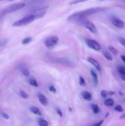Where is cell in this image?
<instances>
[{
  "mask_svg": "<svg viewBox=\"0 0 125 126\" xmlns=\"http://www.w3.org/2000/svg\"><path fill=\"white\" fill-rule=\"evenodd\" d=\"M20 94L21 97H22L23 98H24V99L28 98V97H29V95H28V94H27L26 92H25V91H20Z\"/></svg>",
  "mask_w": 125,
  "mask_h": 126,
  "instance_id": "603a6c76",
  "label": "cell"
},
{
  "mask_svg": "<svg viewBox=\"0 0 125 126\" xmlns=\"http://www.w3.org/2000/svg\"><path fill=\"white\" fill-rule=\"evenodd\" d=\"M25 4L24 2H17V3L13 4L10 5L4 9L1 12V14L3 16V15L12 13V12H14L18 10L22 9L23 7H25Z\"/></svg>",
  "mask_w": 125,
  "mask_h": 126,
  "instance_id": "7a4b0ae2",
  "label": "cell"
},
{
  "mask_svg": "<svg viewBox=\"0 0 125 126\" xmlns=\"http://www.w3.org/2000/svg\"><path fill=\"white\" fill-rule=\"evenodd\" d=\"M48 9H49L48 6H44V7H39V8L34 10L31 13H30V15L33 16V17L35 18V20L42 18L45 16V14L47 12Z\"/></svg>",
  "mask_w": 125,
  "mask_h": 126,
  "instance_id": "277c9868",
  "label": "cell"
},
{
  "mask_svg": "<svg viewBox=\"0 0 125 126\" xmlns=\"http://www.w3.org/2000/svg\"><path fill=\"white\" fill-rule=\"evenodd\" d=\"M49 90L50 92H53V93H56V90L55 89V87L53 86H52V85H50V86H49Z\"/></svg>",
  "mask_w": 125,
  "mask_h": 126,
  "instance_id": "83f0119b",
  "label": "cell"
},
{
  "mask_svg": "<svg viewBox=\"0 0 125 126\" xmlns=\"http://www.w3.org/2000/svg\"><path fill=\"white\" fill-rule=\"evenodd\" d=\"M112 23L113 25L118 27V28H123L125 27V23H124L123 21L121 20L119 18H117V17H113L112 18Z\"/></svg>",
  "mask_w": 125,
  "mask_h": 126,
  "instance_id": "9c48e42d",
  "label": "cell"
},
{
  "mask_svg": "<svg viewBox=\"0 0 125 126\" xmlns=\"http://www.w3.org/2000/svg\"></svg>",
  "mask_w": 125,
  "mask_h": 126,
  "instance_id": "b9f144b4",
  "label": "cell"
},
{
  "mask_svg": "<svg viewBox=\"0 0 125 126\" xmlns=\"http://www.w3.org/2000/svg\"><path fill=\"white\" fill-rule=\"evenodd\" d=\"M86 43L88 45L89 47L91 48V49H94L95 50H100L101 49V47H100V44L96 41L94 40V39H87L85 40Z\"/></svg>",
  "mask_w": 125,
  "mask_h": 126,
  "instance_id": "52a82bcc",
  "label": "cell"
},
{
  "mask_svg": "<svg viewBox=\"0 0 125 126\" xmlns=\"http://www.w3.org/2000/svg\"><path fill=\"white\" fill-rule=\"evenodd\" d=\"M87 1H88V0H74V1L70 2V4H75L80 3V2H83ZM101 1H104V0H101Z\"/></svg>",
  "mask_w": 125,
  "mask_h": 126,
  "instance_id": "484cf974",
  "label": "cell"
},
{
  "mask_svg": "<svg viewBox=\"0 0 125 126\" xmlns=\"http://www.w3.org/2000/svg\"><path fill=\"white\" fill-rule=\"evenodd\" d=\"M90 73H91V75L92 76V77H93L94 86H98V82H99V81H98V75H97V73H96V71H94V70H90Z\"/></svg>",
  "mask_w": 125,
  "mask_h": 126,
  "instance_id": "7c38bea8",
  "label": "cell"
},
{
  "mask_svg": "<svg viewBox=\"0 0 125 126\" xmlns=\"http://www.w3.org/2000/svg\"><path fill=\"white\" fill-rule=\"evenodd\" d=\"M6 1V0H0V1Z\"/></svg>",
  "mask_w": 125,
  "mask_h": 126,
  "instance_id": "ab89813d",
  "label": "cell"
},
{
  "mask_svg": "<svg viewBox=\"0 0 125 126\" xmlns=\"http://www.w3.org/2000/svg\"><path fill=\"white\" fill-rule=\"evenodd\" d=\"M109 49L112 53H113V54H115V55H116V54H118V50H116V48H115L114 47L110 46H109Z\"/></svg>",
  "mask_w": 125,
  "mask_h": 126,
  "instance_id": "cb8c5ba5",
  "label": "cell"
},
{
  "mask_svg": "<svg viewBox=\"0 0 125 126\" xmlns=\"http://www.w3.org/2000/svg\"><path fill=\"white\" fill-rule=\"evenodd\" d=\"M38 98H39V102L40 103V104L43 106H47L48 104V101L47 100L46 97L44 95H43L42 94L40 93L38 95Z\"/></svg>",
  "mask_w": 125,
  "mask_h": 126,
  "instance_id": "8fae6325",
  "label": "cell"
},
{
  "mask_svg": "<svg viewBox=\"0 0 125 126\" xmlns=\"http://www.w3.org/2000/svg\"><path fill=\"white\" fill-rule=\"evenodd\" d=\"M1 115H2V116L3 117L4 119H8L9 118V116L7 114H6V113H4V112H3V111L1 112Z\"/></svg>",
  "mask_w": 125,
  "mask_h": 126,
  "instance_id": "4dcf8cb0",
  "label": "cell"
},
{
  "mask_svg": "<svg viewBox=\"0 0 125 126\" xmlns=\"http://www.w3.org/2000/svg\"><path fill=\"white\" fill-rule=\"evenodd\" d=\"M78 23H80L82 26L85 27L87 29H88V30H89L90 32H91L92 33H97L96 27V26L94 25V23H93V22H91V21L88 20L83 19V20H82L81 21H80Z\"/></svg>",
  "mask_w": 125,
  "mask_h": 126,
  "instance_id": "5b68a950",
  "label": "cell"
},
{
  "mask_svg": "<svg viewBox=\"0 0 125 126\" xmlns=\"http://www.w3.org/2000/svg\"><path fill=\"white\" fill-rule=\"evenodd\" d=\"M109 94L110 95H113L114 94H115V92H109Z\"/></svg>",
  "mask_w": 125,
  "mask_h": 126,
  "instance_id": "74e56055",
  "label": "cell"
},
{
  "mask_svg": "<svg viewBox=\"0 0 125 126\" xmlns=\"http://www.w3.org/2000/svg\"><path fill=\"white\" fill-rule=\"evenodd\" d=\"M120 119H125V113H123L122 115L120 116Z\"/></svg>",
  "mask_w": 125,
  "mask_h": 126,
  "instance_id": "8d00e7d4",
  "label": "cell"
},
{
  "mask_svg": "<svg viewBox=\"0 0 125 126\" xmlns=\"http://www.w3.org/2000/svg\"><path fill=\"white\" fill-rule=\"evenodd\" d=\"M114 110H115L116 111L118 112H123V108L121 107V105H117L114 108Z\"/></svg>",
  "mask_w": 125,
  "mask_h": 126,
  "instance_id": "4316f807",
  "label": "cell"
},
{
  "mask_svg": "<svg viewBox=\"0 0 125 126\" xmlns=\"http://www.w3.org/2000/svg\"><path fill=\"white\" fill-rule=\"evenodd\" d=\"M121 79L123 81H125V75H121Z\"/></svg>",
  "mask_w": 125,
  "mask_h": 126,
  "instance_id": "d590c367",
  "label": "cell"
},
{
  "mask_svg": "<svg viewBox=\"0 0 125 126\" xmlns=\"http://www.w3.org/2000/svg\"><path fill=\"white\" fill-rule=\"evenodd\" d=\"M29 82V84L31 85V86H33V87H38V82L36 81V80L34 78H30L28 81Z\"/></svg>",
  "mask_w": 125,
  "mask_h": 126,
  "instance_id": "d6986e66",
  "label": "cell"
},
{
  "mask_svg": "<svg viewBox=\"0 0 125 126\" xmlns=\"http://www.w3.org/2000/svg\"><path fill=\"white\" fill-rule=\"evenodd\" d=\"M79 84L81 86H85L86 85V82L84 78L82 76H80L79 78Z\"/></svg>",
  "mask_w": 125,
  "mask_h": 126,
  "instance_id": "d4e9b609",
  "label": "cell"
},
{
  "mask_svg": "<svg viewBox=\"0 0 125 126\" xmlns=\"http://www.w3.org/2000/svg\"><path fill=\"white\" fill-rule=\"evenodd\" d=\"M6 43H7V41H6V40H3V39L0 40V47L3 46H4Z\"/></svg>",
  "mask_w": 125,
  "mask_h": 126,
  "instance_id": "d6a6232c",
  "label": "cell"
},
{
  "mask_svg": "<svg viewBox=\"0 0 125 126\" xmlns=\"http://www.w3.org/2000/svg\"><path fill=\"white\" fill-rule=\"evenodd\" d=\"M103 123H104V121L102 120V121H99L98 123H96L95 124H94L93 126H101L102 124H103Z\"/></svg>",
  "mask_w": 125,
  "mask_h": 126,
  "instance_id": "836d02e7",
  "label": "cell"
},
{
  "mask_svg": "<svg viewBox=\"0 0 125 126\" xmlns=\"http://www.w3.org/2000/svg\"><path fill=\"white\" fill-rule=\"evenodd\" d=\"M54 62L55 63H58L61 64V65H66V66H74V63L71 60H70L69 59H67V58H58V59H55Z\"/></svg>",
  "mask_w": 125,
  "mask_h": 126,
  "instance_id": "ba28073f",
  "label": "cell"
},
{
  "mask_svg": "<svg viewBox=\"0 0 125 126\" xmlns=\"http://www.w3.org/2000/svg\"><path fill=\"white\" fill-rule=\"evenodd\" d=\"M38 124H39V126H49V123L47 121H45L44 119H39L38 120Z\"/></svg>",
  "mask_w": 125,
  "mask_h": 126,
  "instance_id": "ac0fdd59",
  "label": "cell"
},
{
  "mask_svg": "<svg viewBox=\"0 0 125 126\" xmlns=\"http://www.w3.org/2000/svg\"><path fill=\"white\" fill-rule=\"evenodd\" d=\"M102 55H104V57H105V59H107L108 60L112 61V60H113L112 56V55L109 52L105 51V50H103V51L102 52Z\"/></svg>",
  "mask_w": 125,
  "mask_h": 126,
  "instance_id": "9a60e30c",
  "label": "cell"
},
{
  "mask_svg": "<svg viewBox=\"0 0 125 126\" xmlns=\"http://www.w3.org/2000/svg\"><path fill=\"white\" fill-rule=\"evenodd\" d=\"M91 108L93 113H94V114H98V113H99V111H100V108H99V106L96 104H92Z\"/></svg>",
  "mask_w": 125,
  "mask_h": 126,
  "instance_id": "2e32d148",
  "label": "cell"
},
{
  "mask_svg": "<svg viewBox=\"0 0 125 126\" xmlns=\"http://www.w3.org/2000/svg\"><path fill=\"white\" fill-rule=\"evenodd\" d=\"M32 41V38L31 37H27V38H25V39H23L22 40V44H27L28 43H31Z\"/></svg>",
  "mask_w": 125,
  "mask_h": 126,
  "instance_id": "44dd1931",
  "label": "cell"
},
{
  "mask_svg": "<svg viewBox=\"0 0 125 126\" xmlns=\"http://www.w3.org/2000/svg\"><path fill=\"white\" fill-rule=\"evenodd\" d=\"M59 41V38L56 36H50L47 38L44 41V44L47 48L53 47L57 44Z\"/></svg>",
  "mask_w": 125,
  "mask_h": 126,
  "instance_id": "8992f818",
  "label": "cell"
},
{
  "mask_svg": "<svg viewBox=\"0 0 125 126\" xmlns=\"http://www.w3.org/2000/svg\"><path fill=\"white\" fill-rule=\"evenodd\" d=\"M107 94L108 92L106 91H105V90H102L101 91V92H100V95H101L102 97H103L104 98H106L107 96Z\"/></svg>",
  "mask_w": 125,
  "mask_h": 126,
  "instance_id": "f1b7e54d",
  "label": "cell"
},
{
  "mask_svg": "<svg viewBox=\"0 0 125 126\" xmlns=\"http://www.w3.org/2000/svg\"><path fill=\"white\" fill-rule=\"evenodd\" d=\"M56 113H58V115L60 116V117H62V112L61 111V110L59 109V108H56Z\"/></svg>",
  "mask_w": 125,
  "mask_h": 126,
  "instance_id": "1f68e13d",
  "label": "cell"
},
{
  "mask_svg": "<svg viewBox=\"0 0 125 126\" xmlns=\"http://www.w3.org/2000/svg\"><path fill=\"white\" fill-rule=\"evenodd\" d=\"M105 9L104 7H93V8L87 9L83 10V11H78L75 13L72 14L69 16L67 18V20L70 22H79L82 20L85 19L86 17H88L91 15L95 14L98 12L103 11Z\"/></svg>",
  "mask_w": 125,
  "mask_h": 126,
  "instance_id": "6da1fadb",
  "label": "cell"
},
{
  "mask_svg": "<svg viewBox=\"0 0 125 126\" xmlns=\"http://www.w3.org/2000/svg\"><path fill=\"white\" fill-rule=\"evenodd\" d=\"M82 95L83 98L88 101H90L92 99V95L88 91H83L82 93Z\"/></svg>",
  "mask_w": 125,
  "mask_h": 126,
  "instance_id": "4fadbf2b",
  "label": "cell"
},
{
  "mask_svg": "<svg viewBox=\"0 0 125 126\" xmlns=\"http://www.w3.org/2000/svg\"><path fill=\"white\" fill-rule=\"evenodd\" d=\"M34 20H35V18L33 17V16L29 14L28 16H26V17H23V18H21V19L20 20H18L13 22L12 26L13 27H23V26H25L29 24V23L33 22V21Z\"/></svg>",
  "mask_w": 125,
  "mask_h": 126,
  "instance_id": "3957f363",
  "label": "cell"
},
{
  "mask_svg": "<svg viewBox=\"0 0 125 126\" xmlns=\"http://www.w3.org/2000/svg\"><path fill=\"white\" fill-rule=\"evenodd\" d=\"M30 111L33 113H34V114H36V115L40 116L42 114H41V112H40V111L39 110V108H37L36 107H31Z\"/></svg>",
  "mask_w": 125,
  "mask_h": 126,
  "instance_id": "5bb4252c",
  "label": "cell"
},
{
  "mask_svg": "<svg viewBox=\"0 0 125 126\" xmlns=\"http://www.w3.org/2000/svg\"><path fill=\"white\" fill-rule=\"evenodd\" d=\"M121 59L122 61L125 63V55H121Z\"/></svg>",
  "mask_w": 125,
  "mask_h": 126,
  "instance_id": "e575fe53",
  "label": "cell"
},
{
  "mask_svg": "<svg viewBox=\"0 0 125 126\" xmlns=\"http://www.w3.org/2000/svg\"><path fill=\"white\" fill-rule=\"evenodd\" d=\"M118 41L120 42V43L121 44V45L123 46L124 47H125V38L120 37V38H118Z\"/></svg>",
  "mask_w": 125,
  "mask_h": 126,
  "instance_id": "f546056e",
  "label": "cell"
},
{
  "mask_svg": "<svg viewBox=\"0 0 125 126\" xmlns=\"http://www.w3.org/2000/svg\"><path fill=\"white\" fill-rule=\"evenodd\" d=\"M124 102H125V99H124Z\"/></svg>",
  "mask_w": 125,
  "mask_h": 126,
  "instance_id": "60d3db41",
  "label": "cell"
},
{
  "mask_svg": "<svg viewBox=\"0 0 125 126\" xmlns=\"http://www.w3.org/2000/svg\"><path fill=\"white\" fill-rule=\"evenodd\" d=\"M87 61H88L89 63H90L91 65H93V66H94V67L98 70V71H100V70H101V67H100V64H99V63L98 62L97 60H96L95 59H93V58L91 57H88V59H87Z\"/></svg>",
  "mask_w": 125,
  "mask_h": 126,
  "instance_id": "30bf717a",
  "label": "cell"
},
{
  "mask_svg": "<svg viewBox=\"0 0 125 126\" xmlns=\"http://www.w3.org/2000/svg\"><path fill=\"white\" fill-rule=\"evenodd\" d=\"M108 115H109V113H107V114H106V115H105V118H107V117L108 116Z\"/></svg>",
  "mask_w": 125,
  "mask_h": 126,
  "instance_id": "f35d334b",
  "label": "cell"
},
{
  "mask_svg": "<svg viewBox=\"0 0 125 126\" xmlns=\"http://www.w3.org/2000/svg\"><path fill=\"white\" fill-rule=\"evenodd\" d=\"M20 70H21V71H22V73H23L25 76H28L29 75V70L26 68L23 67V68H22V69H20Z\"/></svg>",
  "mask_w": 125,
  "mask_h": 126,
  "instance_id": "7402d4cb",
  "label": "cell"
},
{
  "mask_svg": "<svg viewBox=\"0 0 125 126\" xmlns=\"http://www.w3.org/2000/svg\"><path fill=\"white\" fill-rule=\"evenodd\" d=\"M117 70L120 75H125V66H121V65L118 66Z\"/></svg>",
  "mask_w": 125,
  "mask_h": 126,
  "instance_id": "ffe728a7",
  "label": "cell"
},
{
  "mask_svg": "<svg viewBox=\"0 0 125 126\" xmlns=\"http://www.w3.org/2000/svg\"><path fill=\"white\" fill-rule=\"evenodd\" d=\"M104 104L107 107H112L114 105V101L112 98H107L104 102Z\"/></svg>",
  "mask_w": 125,
  "mask_h": 126,
  "instance_id": "e0dca14e",
  "label": "cell"
}]
</instances>
